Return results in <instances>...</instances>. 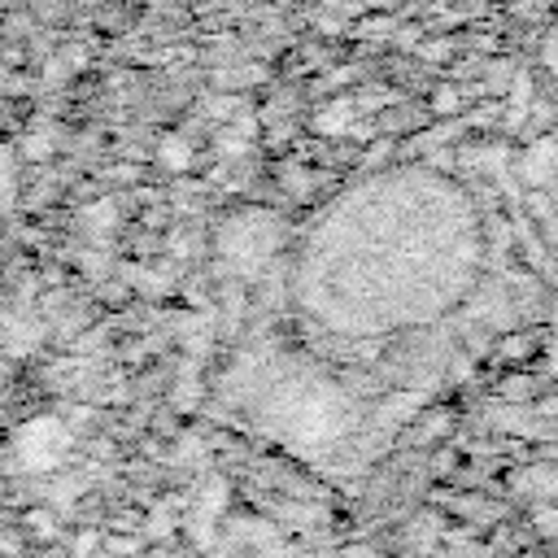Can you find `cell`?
<instances>
[{
    "label": "cell",
    "mask_w": 558,
    "mask_h": 558,
    "mask_svg": "<svg viewBox=\"0 0 558 558\" xmlns=\"http://www.w3.org/2000/svg\"><path fill=\"white\" fill-rule=\"evenodd\" d=\"M26 532H31V541H61V527H57V514L48 510V506H31L26 510Z\"/></svg>",
    "instance_id": "cell-1"
}]
</instances>
